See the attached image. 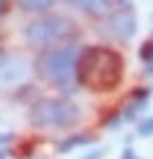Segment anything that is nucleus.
Returning a JSON list of instances; mask_svg holds the SVG:
<instances>
[{
	"label": "nucleus",
	"instance_id": "12",
	"mask_svg": "<svg viewBox=\"0 0 153 159\" xmlns=\"http://www.w3.org/2000/svg\"><path fill=\"white\" fill-rule=\"evenodd\" d=\"M138 55H140V60H143L145 65L153 63V39H151V42H143V47H140V52H138Z\"/></svg>",
	"mask_w": 153,
	"mask_h": 159
},
{
	"label": "nucleus",
	"instance_id": "17",
	"mask_svg": "<svg viewBox=\"0 0 153 159\" xmlns=\"http://www.w3.org/2000/svg\"><path fill=\"white\" fill-rule=\"evenodd\" d=\"M0 159H5V151H0Z\"/></svg>",
	"mask_w": 153,
	"mask_h": 159
},
{
	"label": "nucleus",
	"instance_id": "5",
	"mask_svg": "<svg viewBox=\"0 0 153 159\" xmlns=\"http://www.w3.org/2000/svg\"><path fill=\"white\" fill-rule=\"evenodd\" d=\"M104 26H106V34L114 37L117 42H127L138 31V18H135V13L130 8H119L114 13H109V18H106Z\"/></svg>",
	"mask_w": 153,
	"mask_h": 159
},
{
	"label": "nucleus",
	"instance_id": "14",
	"mask_svg": "<svg viewBox=\"0 0 153 159\" xmlns=\"http://www.w3.org/2000/svg\"><path fill=\"white\" fill-rule=\"evenodd\" d=\"M8 11H11V3L8 0H0V16H5Z\"/></svg>",
	"mask_w": 153,
	"mask_h": 159
},
{
	"label": "nucleus",
	"instance_id": "4",
	"mask_svg": "<svg viewBox=\"0 0 153 159\" xmlns=\"http://www.w3.org/2000/svg\"><path fill=\"white\" fill-rule=\"evenodd\" d=\"M73 31H75V26H73L70 18H65V16H42V18H36V21L26 24L23 37H26L29 44L47 50L49 44H60L65 37H70Z\"/></svg>",
	"mask_w": 153,
	"mask_h": 159
},
{
	"label": "nucleus",
	"instance_id": "6",
	"mask_svg": "<svg viewBox=\"0 0 153 159\" xmlns=\"http://www.w3.org/2000/svg\"><path fill=\"white\" fill-rule=\"evenodd\" d=\"M26 60L23 57H0V84H13L26 76Z\"/></svg>",
	"mask_w": 153,
	"mask_h": 159
},
{
	"label": "nucleus",
	"instance_id": "2",
	"mask_svg": "<svg viewBox=\"0 0 153 159\" xmlns=\"http://www.w3.org/2000/svg\"><path fill=\"white\" fill-rule=\"evenodd\" d=\"M78 44H57V47L42 50V55L36 57V73L44 78L47 84L57 86V89H68L75 81L78 70Z\"/></svg>",
	"mask_w": 153,
	"mask_h": 159
},
{
	"label": "nucleus",
	"instance_id": "10",
	"mask_svg": "<svg viewBox=\"0 0 153 159\" xmlns=\"http://www.w3.org/2000/svg\"><path fill=\"white\" fill-rule=\"evenodd\" d=\"M145 102H148V99H135V97H132V102H130V104H125V110L119 112V115H122V120H135L138 112L145 107Z\"/></svg>",
	"mask_w": 153,
	"mask_h": 159
},
{
	"label": "nucleus",
	"instance_id": "11",
	"mask_svg": "<svg viewBox=\"0 0 153 159\" xmlns=\"http://www.w3.org/2000/svg\"><path fill=\"white\" fill-rule=\"evenodd\" d=\"M138 136H140V138L153 136V117H143V120L138 123Z\"/></svg>",
	"mask_w": 153,
	"mask_h": 159
},
{
	"label": "nucleus",
	"instance_id": "1",
	"mask_svg": "<svg viewBox=\"0 0 153 159\" xmlns=\"http://www.w3.org/2000/svg\"><path fill=\"white\" fill-rule=\"evenodd\" d=\"M125 76V60L117 50L91 44L83 47L78 55V70L75 81L88 91H114L122 84Z\"/></svg>",
	"mask_w": 153,
	"mask_h": 159
},
{
	"label": "nucleus",
	"instance_id": "13",
	"mask_svg": "<svg viewBox=\"0 0 153 159\" xmlns=\"http://www.w3.org/2000/svg\"><path fill=\"white\" fill-rule=\"evenodd\" d=\"M106 157V149L101 146V149H91V151H86V154H81L78 159H104Z\"/></svg>",
	"mask_w": 153,
	"mask_h": 159
},
{
	"label": "nucleus",
	"instance_id": "16",
	"mask_svg": "<svg viewBox=\"0 0 153 159\" xmlns=\"http://www.w3.org/2000/svg\"><path fill=\"white\" fill-rule=\"evenodd\" d=\"M11 138H13V136H8V133H3V136H0V143H5V141H11Z\"/></svg>",
	"mask_w": 153,
	"mask_h": 159
},
{
	"label": "nucleus",
	"instance_id": "7",
	"mask_svg": "<svg viewBox=\"0 0 153 159\" xmlns=\"http://www.w3.org/2000/svg\"><path fill=\"white\" fill-rule=\"evenodd\" d=\"M65 3L88 13V16H109L112 13V0H65Z\"/></svg>",
	"mask_w": 153,
	"mask_h": 159
},
{
	"label": "nucleus",
	"instance_id": "3",
	"mask_svg": "<svg viewBox=\"0 0 153 159\" xmlns=\"http://www.w3.org/2000/svg\"><path fill=\"white\" fill-rule=\"evenodd\" d=\"M29 120L34 128H73L81 120V107L62 97H44L31 104Z\"/></svg>",
	"mask_w": 153,
	"mask_h": 159
},
{
	"label": "nucleus",
	"instance_id": "9",
	"mask_svg": "<svg viewBox=\"0 0 153 159\" xmlns=\"http://www.w3.org/2000/svg\"><path fill=\"white\" fill-rule=\"evenodd\" d=\"M18 5L23 11H31V13H44L55 5V0H18Z\"/></svg>",
	"mask_w": 153,
	"mask_h": 159
},
{
	"label": "nucleus",
	"instance_id": "15",
	"mask_svg": "<svg viewBox=\"0 0 153 159\" xmlns=\"http://www.w3.org/2000/svg\"><path fill=\"white\" fill-rule=\"evenodd\" d=\"M119 159H138V157H135V151H132V149H125V151H122V157H119Z\"/></svg>",
	"mask_w": 153,
	"mask_h": 159
},
{
	"label": "nucleus",
	"instance_id": "8",
	"mask_svg": "<svg viewBox=\"0 0 153 159\" xmlns=\"http://www.w3.org/2000/svg\"><path fill=\"white\" fill-rule=\"evenodd\" d=\"M94 138H91L88 133H70L68 138H62V141L57 143V151H73V149H78V146H86V143H91Z\"/></svg>",
	"mask_w": 153,
	"mask_h": 159
}]
</instances>
